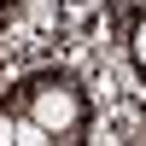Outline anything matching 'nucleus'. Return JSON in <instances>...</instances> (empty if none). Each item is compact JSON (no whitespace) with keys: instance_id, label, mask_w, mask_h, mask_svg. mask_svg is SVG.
<instances>
[{"instance_id":"f257e3e1","label":"nucleus","mask_w":146,"mask_h":146,"mask_svg":"<svg viewBox=\"0 0 146 146\" xmlns=\"http://www.w3.org/2000/svg\"><path fill=\"white\" fill-rule=\"evenodd\" d=\"M29 117L47 129V135H58V129H76L82 123V100L64 88V82H35L29 88Z\"/></svg>"},{"instance_id":"f03ea898","label":"nucleus","mask_w":146,"mask_h":146,"mask_svg":"<svg viewBox=\"0 0 146 146\" xmlns=\"http://www.w3.org/2000/svg\"><path fill=\"white\" fill-rule=\"evenodd\" d=\"M18 146H53V135H47V129L29 117V123H18Z\"/></svg>"},{"instance_id":"7ed1b4c3","label":"nucleus","mask_w":146,"mask_h":146,"mask_svg":"<svg viewBox=\"0 0 146 146\" xmlns=\"http://www.w3.org/2000/svg\"><path fill=\"white\" fill-rule=\"evenodd\" d=\"M129 53H135V64H140V76H146V18L135 23V35H129Z\"/></svg>"},{"instance_id":"20e7f679","label":"nucleus","mask_w":146,"mask_h":146,"mask_svg":"<svg viewBox=\"0 0 146 146\" xmlns=\"http://www.w3.org/2000/svg\"><path fill=\"white\" fill-rule=\"evenodd\" d=\"M0 146H18V123H12V111H0Z\"/></svg>"},{"instance_id":"39448f33","label":"nucleus","mask_w":146,"mask_h":146,"mask_svg":"<svg viewBox=\"0 0 146 146\" xmlns=\"http://www.w3.org/2000/svg\"><path fill=\"white\" fill-rule=\"evenodd\" d=\"M123 6H129V12H146V0H123Z\"/></svg>"}]
</instances>
